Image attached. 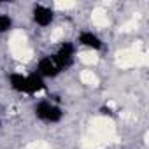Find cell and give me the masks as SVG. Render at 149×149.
<instances>
[{
	"label": "cell",
	"instance_id": "6",
	"mask_svg": "<svg viewBox=\"0 0 149 149\" xmlns=\"http://www.w3.org/2000/svg\"><path fill=\"white\" fill-rule=\"evenodd\" d=\"M44 88H46V83L37 72H32V74L26 76V88H25L26 95H35V93L42 91Z\"/></svg>",
	"mask_w": 149,
	"mask_h": 149
},
{
	"label": "cell",
	"instance_id": "4",
	"mask_svg": "<svg viewBox=\"0 0 149 149\" xmlns=\"http://www.w3.org/2000/svg\"><path fill=\"white\" fill-rule=\"evenodd\" d=\"M32 19L35 25L39 26H49L54 19V13L51 7L47 6H42V4H35L33 9H32Z\"/></svg>",
	"mask_w": 149,
	"mask_h": 149
},
{
	"label": "cell",
	"instance_id": "8",
	"mask_svg": "<svg viewBox=\"0 0 149 149\" xmlns=\"http://www.w3.org/2000/svg\"><path fill=\"white\" fill-rule=\"evenodd\" d=\"M13 25L14 21L9 14H4V13L0 14V33H7L9 30H13Z\"/></svg>",
	"mask_w": 149,
	"mask_h": 149
},
{
	"label": "cell",
	"instance_id": "7",
	"mask_svg": "<svg viewBox=\"0 0 149 149\" xmlns=\"http://www.w3.org/2000/svg\"><path fill=\"white\" fill-rule=\"evenodd\" d=\"M7 81H9L11 90H14V91H18V93H25V88H26V76H23V74H19V72H13V74H9Z\"/></svg>",
	"mask_w": 149,
	"mask_h": 149
},
{
	"label": "cell",
	"instance_id": "2",
	"mask_svg": "<svg viewBox=\"0 0 149 149\" xmlns=\"http://www.w3.org/2000/svg\"><path fill=\"white\" fill-rule=\"evenodd\" d=\"M74 54H76V46H74L72 42H61L56 49V53L53 54L54 61L58 63V67L63 70L70 68L72 63H74Z\"/></svg>",
	"mask_w": 149,
	"mask_h": 149
},
{
	"label": "cell",
	"instance_id": "5",
	"mask_svg": "<svg viewBox=\"0 0 149 149\" xmlns=\"http://www.w3.org/2000/svg\"><path fill=\"white\" fill-rule=\"evenodd\" d=\"M77 42H79L81 46L88 47V49H93V51H100V49L104 47V42H102V39H100L97 33L90 32V30H84V32H81V33L77 35Z\"/></svg>",
	"mask_w": 149,
	"mask_h": 149
},
{
	"label": "cell",
	"instance_id": "1",
	"mask_svg": "<svg viewBox=\"0 0 149 149\" xmlns=\"http://www.w3.org/2000/svg\"><path fill=\"white\" fill-rule=\"evenodd\" d=\"M33 114L37 119L44 121V123H60L63 118V109L60 105H56L51 100H40L35 107H33Z\"/></svg>",
	"mask_w": 149,
	"mask_h": 149
},
{
	"label": "cell",
	"instance_id": "3",
	"mask_svg": "<svg viewBox=\"0 0 149 149\" xmlns=\"http://www.w3.org/2000/svg\"><path fill=\"white\" fill-rule=\"evenodd\" d=\"M35 72L39 74L42 79H49V77H56L58 74L61 72V68H60L58 63L54 61L53 54H49V56H44V58L39 60V63H37V70H35Z\"/></svg>",
	"mask_w": 149,
	"mask_h": 149
}]
</instances>
